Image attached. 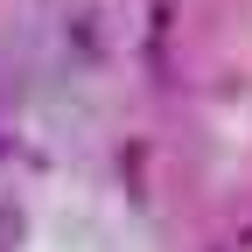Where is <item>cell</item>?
Instances as JSON below:
<instances>
[{
  "label": "cell",
  "instance_id": "cell-1",
  "mask_svg": "<svg viewBox=\"0 0 252 252\" xmlns=\"http://www.w3.org/2000/svg\"><path fill=\"white\" fill-rule=\"evenodd\" d=\"M21 238H28V217H21V203H0V252H21Z\"/></svg>",
  "mask_w": 252,
  "mask_h": 252
}]
</instances>
